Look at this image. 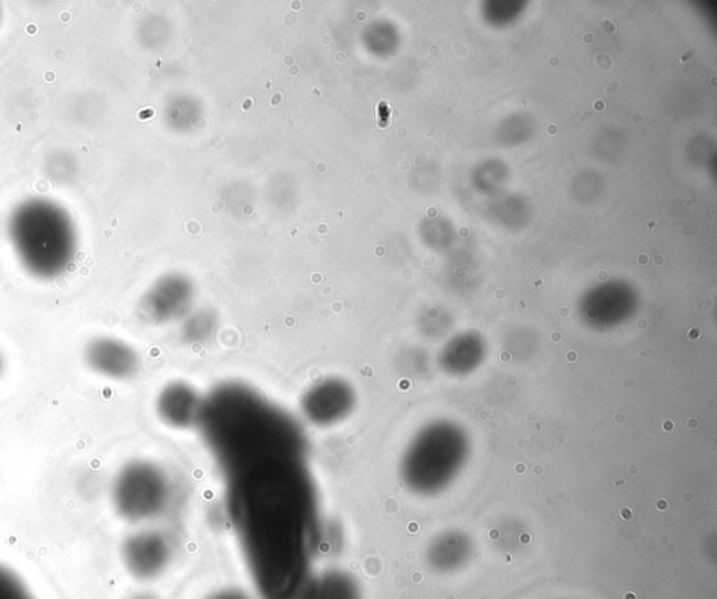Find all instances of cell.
<instances>
[{
  "mask_svg": "<svg viewBox=\"0 0 717 599\" xmlns=\"http://www.w3.org/2000/svg\"><path fill=\"white\" fill-rule=\"evenodd\" d=\"M227 475L230 520L261 598L305 599L322 531L304 454L265 455Z\"/></svg>",
  "mask_w": 717,
  "mask_h": 599,
  "instance_id": "cell-1",
  "label": "cell"
},
{
  "mask_svg": "<svg viewBox=\"0 0 717 599\" xmlns=\"http://www.w3.org/2000/svg\"><path fill=\"white\" fill-rule=\"evenodd\" d=\"M8 235L25 273L54 280L68 273L78 254V230L66 209L47 199H29L10 214Z\"/></svg>",
  "mask_w": 717,
  "mask_h": 599,
  "instance_id": "cell-2",
  "label": "cell"
},
{
  "mask_svg": "<svg viewBox=\"0 0 717 599\" xmlns=\"http://www.w3.org/2000/svg\"><path fill=\"white\" fill-rule=\"evenodd\" d=\"M172 499L170 476L152 461H131L112 482L111 500L115 513L135 524L158 519L166 513Z\"/></svg>",
  "mask_w": 717,
  "mask_h": 599,
  "instance_id": "cell-3",
  "label": "cell"
},
{
  "mask_svg": "<svg viewBox=\"0 0 717 599\" xmlns=\"http://www.w3.org/2000/svg\"><path fill=\"white\" fill-rule=\"evenodd\" d=\"M356 407V391L350 381L328 377L312 384L300 398V412L317 428H332L350 418Z\"/></svg>",
  "mask_w": 717,
  "mask_h": 599,
  "instance_id": "cell-4",
  "label": "cell"
},
{
  "mask_svg": "<svg viewBox=\"0 0 717 599\" xmlns=\"http://www.w3.org/2000/svg\"><path fill=\"white\" fill-rule=\"evenodd\" d=\"M84 362L96 376L109 381H130L141 371L140 353L114 336H95L86 342Z\"/></svg>",
  "mask_w": 717,
  "mask_h": 599,
  "instance_id": "cell-5",
  "label": "cell"
},
{
  "mask_svg": "<svg viewBox=\"0 0 717 599\" xmlns=\"http://www.w3.org/2000/svg\"><path fill=\"white\" fill-rule=\"evenodd\" d=\"M173 547L162 532L145 530L126 537L122 561L137 580H155L170 566Z\"/></svg>",
  "mask_w": 717,
  "mask_h": 599,
  "instance_id": "cell-6",
  "label": "cell"
},
{
  "mask_svg": "<svg viewBox=\"0 0 717 599\" xmlns=\"http://www.w3.org/2000/svg\"><path fill=\"white\" fill-rule=\"evenodd\" d=\"M205 398L191 384L172 381L162 388L156 398V414L163 424L176 430L199 428Z\"/></svg>",
  "mask_w": 717,
  "mask_h": 599,
  "instance_id": "cell-7",
  "label": "cell"
},
{
  "mask_svg": "<svg viewBox=\"0 0 717 599\" xmlns=\"http://www.w3.org/2000/svg\"><path fill=\"white\" fill-rule=\"evenodd\" d=\"M305 599H363L361 584L340 568L317 573Z\"/></svg>",
  "mask_w": 717,
  "mask_h": 599,
  "instance_id": "cell-8",
  "label": "cell"
},
{
  "mask_svg": "<svg viewBox=\"0 0 717 599\" xmlns=\"http://www.w3.org/2000/svg\"><path fill=\"white\" fill-rule=\"evenodd\" d=\"M0 599H34L14 573L0 566Z\"/></svg>",
  "mask_w": 717,
  "mask_h": 599,
  "instance_id": "cell-9",
  "label": "cell"
},
{
  "mask_svg": "<svg viewBox=\"0 0 717 599\" xmlns=\"http://www.w3.org/2000/svg\"><path fill=\"white\" fill-rule=\"evenodd\" d=\"M213 325L209 321H196L184 328V341L187 345L198 346L203 345L205 342L212 336Z\"/></svg>",
  "mask_w": 717,
  "mask_h": 599,
  "instance_id": "cell-10",
  "label": "cell"
},
{
  "mask_svg": "<svg viewBox=\"0 0 717 599\" xmlns=\"http://www.w3.org/2000/svg\"><path fill=\"white\" fill-rule=\"evenodd\" d=\"M207 599H250V597L238 588H224V590L211 594Z\"/></svg>",
  "mask_w": 717,
  "mask_h": 599,
  "instance_id": "cell-11",
  "label": "cell"
},
{
  "mask_svg": "<svg viewBox=\"0 0 717 599\" xmlns=\"http://www.w3.org/2000/svg\"><path fill=\"white\" fill-rule=\"evenodd\" d=\"M699 337H701L699 328H693V330H690V332H688V340L690 341H698Z\"/></svg>",
  "mask_w": 717,
  "mask_h": 599,
  "instance_id": "cell-12",
  "label": "cell"
},
{
  "mask_svg": "<svg viewBox=\"0 0 717 599\" xmlns=\"http://www.w3.org/2000/svg\"><path fill=\"white\" fill-rule=\"evenodd\" d=\"M4 366H7V362H4V357L2 355V352H0V377L3 376Z\"/></svg>",
  "mask_w": 717,
  "mask_h": 599,
  "instance_id": "cell-13",
  "label": "cell"
},
{
  "mask_svg": "<svg viewBox=\"0 0 717 599\" xmlns=\"http://www.w3.org/2000/svg\"><path fill=\"white\" fill-rule=\"evenodd\" d=\"M566 358H567V362L575 363L577 360V353L576 352H567Z\"/></svg>",
  "mask_w": 717,
  "mask_h": 599,
  "instance_id": "cell-14",
  "label": "cell"
},
{
  "mask_svg": "<svg viewBox=\"0 0 717 599\" xmlns=\"http://www.w3.org/2000/svg\"><path fill=\"white\" fill-rule=\"evenodd\" d=\"M132 599H157V598L151 596V594H140V596H135Z\"/></svg>",
  "mask_w": 717,
  "mask_h": 599,
  "instance_id": "cell-15",
  "label": "cell"
},
{
  "mask_svg": "<svg viewBox=\"0 0 717 599\" xmlns=\"http://www.w3.org/2000/svg\"><path fill=\"white\" fill-rule=\"evenodd\" d=\"M663 429L665 430V432H671V430L674 429V423H673V422H670V421L664 422V424H663Z\"/></svg>",
  "mask_w": 717,
  "mask_h": 599,
  "instance_id": "cell-16",
  "label": "cell"
},
{
  "mask_svg": "<svg viewBox=\"0 0 717 599\" xmlns=\"http://www.w3.org/2000/svg\"><path fill=\"white\" fill-rule=\"evenodd\" d=\"M500 358H501V362H504V363H509L510 362L509 353H506V355H501Z\"/></svg>",
  "mask_w": 717,
  "mask_h": 599,
  "instance_id": "cell-17",
  "label": "cell"
},
{
  "mask_svg": "<svg viewBox=\"0 0 717 599\" xmlns=\"http://www.w3.org/2000/svg\"><path fill=\"white\" fill-rule=\"evenodd\" d=\"M688 424L691 429H696V426H698V421H695V419H691Z\"/></svg>",
  "mask_w": 717,
  "mask_h": 599,
  "instance_id": "cell-18",
  "label": "cell"
},
{
  "mask_svg": "<svg viewBox=\"0 0 717 599\" xmlns=\"http://www.w3.org/2000/svg\"><path fill=\"white\" fill-rule=\"evenodd\" d=\"M552 340H554L555 342H560V341H561V340H560V335H558V334L552 335Z\"/></svg>",
  "mask_w": 717,
  "mask_h": 599,
  "instance_id": "cell-19",
  "label": "cell"
},
{
  "mask_svg": "<svg viewBox=\"0 0 717 599\" xmlns=\"http://www.w3.org/2000/svg\"><path fill=\"white\" fill-rule=\"evenodd\" d=\"M659 507H660V509H664V507H665V501H660Z\"/></svg>",
  "mask_w": 717,
  "mask_h": 599,
  "instance_id": "cell-20",
  "label": "cell"
}]
</instances>
